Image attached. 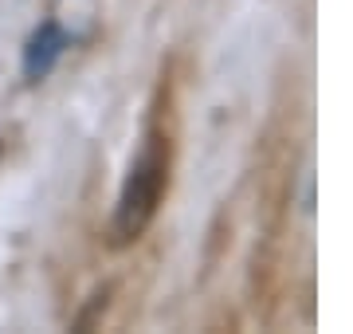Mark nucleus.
<instances>
[{
    "label": "nucleus",
    "mask_w": 353,
    "mask_h": 334,
    "mask_svg": "<svg viewBox=\"0 0 353 334\" xmlns=\"http://www.w3.org/2000/svg\"><path fill=\"white\" fill-rule=\"evenodd\" d=\"M63 55V32L55 24H39L36 36L28 39V52H24V75L28 79H43L55 67V59Z\"/></svg>",
    "instance_id": "nucleus-2"
},
{
    "label": "nucleus",
    "mask_w": 353,
    "mask_h": 334,
    "mask_svg": "<svg viewBox=\"0 0 353 334\" xmlns=\"http://www.w3.org/2000/svg\"><path fill=\"white\" fill-rule=\"evenodd\" d=\"M165 185H169V146H165L161 134H153L141 146V154L134 157L130 177L122 185V197H118V213H114L118 244H130V240H138L141 232L150 228L153 213L161 205Z\"/></svg>",
    "instance_id": "nucleus-1"
}]
</instances>
